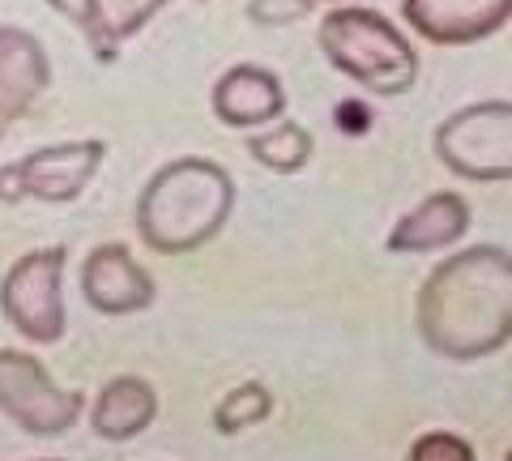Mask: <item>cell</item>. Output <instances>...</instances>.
I'll return each mask as SVG.
<instances>
[{"label":"cell","mask_w":512,"mask_h":461,"mask_svg":"<svg viewBox=\"0 0 512 461\" xmlns=\"http://www.w3.org/2000/svg\"><path fill=\"white\" fill-rule=\"evenodd\" d=\"M414 325L440 359L500 355L512 342V252L500 244L448 252L414 295Z\"/></svg>","instance_id":"cell-1"},{"label":"cell","mask_w":512,"mask_h":461,"mask_svg":"<svg viewBox=\"0 0 512 461\" xmlns=\"http://www.w3.org/2000/svg\"><path fill=\"white\" fill-rule=\"evenodd\" d=\"M235 210V180L214 158H171L137 197V235L163 257H188L227 227Z\"/></svg>","instance_id":"cell-2"},{"label":"cell","mask_w":512,"mask_h":461,"mask_svg":"<svg viewBox=\"0 0 512 461\" xmlns=\"http://www.w3.org/2000/svg\"><path fill=\"white\" fill-rule=\"evenodd\" d=\"M316 43L325 60L359 90L376 99H397L419 82V52L384 13L363 5L329 9L316 26Z\"/></svg>","instance_id":"cell-3"},{"label":"cell","mask_w":512,"mask_h":461,"mask_svg":"<svg viewBox=\"0 0 512 461\" xmlns=\"http://www.w3.org/2000/svg\"><path fill=\"white\" fill-rule=\"evenodd\" d=\"M444 171L474 184H512V99L466 103L431 133Z\"/></svg>","instance_id":"cell-4"},{"label":"cell","mask_w":512,"mask_h":461,"mask_svg":"<svg viewBox=\"0 0 512 461\" xmlns=\"http://www.w3.org/2000/svg\"><path fill=\"white\" fill-rule=\"evenodd\" d=\"M64 265L69 252L60 244L30 248L5 269L0 278V312L5 321L35 346H52L69 329V308H64Z\"/></svg>","instance_id":"cell-5"},{"label":"cell","mask_w":512,"mask_h":461,"mask_svg":"<svg viewBox=\"0 0 512 461\" xmlns=\"http://www.w3.org/2000/svg\"><path fill=\"white\" fill-rule=\"evenodd\" d=\"M107 158V141L82 137V141H52L22 154L18 163L0 167V201H47L64 205L77 201L90 188L94 171Z\"/></svg>","instance_id":"cell-6"},{"label":"cell","mask_w":512,"mask_h":461,"mask_svg":"<svg viewBox=\"0 0 512 461\" xmlns=\"http://www.w3.org/2000/svg\"><path fill=\"white\" fill-rule=\"evenodd\" d=\"M82 389L56 385L30 351H0V415L30 436H60L82 419Z\"/></svg>","instance_id":"cell-7"},{"label":"cell","mask_w":512,"mask_h":461,"mask_svg":"<svg viewBox=\"0 0 512 461\" xmlns=\"http://www.w3.org/2000/svg\"><path fill=\"white\" fill-rule=\"evenodd\" d=\"M402 18L423 43L474 47L512 22V0H402Z\"/></svg>","instance_id":"cell-8"},{"label":"cell","mask_w":512,"mask_h":461,"mask_svg":"<svg viewBox=\"0 0 512 461\" xmlns=\"http://www.w3.org/2000/svg\"><path fill=\"white\" fill-rule=\"evenodd\" d=\"M82 295L103 316H133L154 304V278L128 244H99L82 261Z\"/></svg>","instance_id":"cell-9"},{"label":"cell","mask_w":512,"mask_h":461,"mask_svg":"<svg viewBox=\"0 0 512 461\" xmlns=\"http://www.w3.org/2000/svg\"><path fill=\"white\" fill-rule=\"evenodd\" d=\"M52 86V60L39 35L22 26H0V137L22 124Z\"/></svg>","instance_id":"cell-10"},{"label":"cell","mask_w":512,"mask_h":461,"mask_svg":"<svg viewBox=\"0 0 512 461\" xmlns=\"http://www.w3.org/2000/svg\"><path fill=\"white\" fill-rule=\"evenodd\" d=\"M470 222H474L470 201L453 193V188H440V193H427L414 210H406L393 222L384 248L397 252V257H410V252H444V248L466 240Z\"/></svg>","instance_id":"cell-11"},{"label":"cell","mask_w":512,"mask_h":461,"mask_svg":"<svg viewBox=\"0 0 512 461\" xmlns=\"http://www.w3.org/2000/svg\"><path fill=\"white\" fill-rule=\"evenodd\" d=\"M210 107L227 129H261V124L282 120L286 90L274 69L265 65H231L210 90Z\"/></svg>","instance_id":"cell-12"},{"label":"cell","mask_w":512,"mask_h":461,"mask_svg":"<svg viewBox=\"0 0 512 461\" xmlns=\"http://www.w3.org/2000/svg\"><path fill=\"white\" fill-rule=\"evenodd\" d=\"M154 415H158V393H154L150 380L116 376V380H107L99 397H94L90 427H94V436L120 444V440H133V436L146 432L154 423Z\"/></svg>","instance_id":"cell-13"},{"label":"cell","mask_w":512,"mask_h":461,"mask_svg":"<svg viewBox=\"0 0 512 461\" xmlns=\"http://www.w3.org/2000/svg\"><path fill=\"white\" fill-rule=\"evenodd\" d=\"M163 9H167V0H86L77 26H82L94 60L111 65L120 56V47L133 35H141Z\"/></svg>","instance_id":"cell-14"},{"label":"cell","mask_w":512,"mask_h":461,"mask_svg":"<svg viewBox=\"0 0 512 461\" xmlns=\"http://www.w3.org/2000/svg\"><path fill=\"white\" fill-rule=\"evenodd\" d=\"M248 154L265 171H274V176H295V171H303V167L312 163L316 141H312V133L303 129V124L274 120L265 133H252L248 137Z\"/></svg>","instance_id":"cell-15"},{"label":"cell","mask_w":512,"mask_h":461,"mask_svg":"<svg viewBox=\"0 0 512 461\" xmlns=\"http://www.w3.org/2000/svg\"><path fill=\"white\" fill-rule=\"evenodd\" d=\"M269 415H274V393H269L261 380H244V385H235L218 397L214 427L222 436H239V432H248V427L265 423Z\"/></svg>","instance_id":"cell-16"},{"label":"cell","mask_w":512,"mask_h":461,"mask_svg":"<svg viewBox=\"0 0 512 461\" xmlns=\"http://www.w3.org/2000/svg\"><path fill=\"white\" fill-rule=\"evenodd\" d=\"M406 461H478L474 444L457 432H423L419 440L410 444Z\"/></svg>","instance_id":"cell-17"},{"label":"cell","mask_w":512,"mask_h":461,"mask_svg":"<svg viewBox=\"0 0 512 461\" xmlns=\"http://www.w3.org/2000/svg\"><path fill=\"white\" fill-rule=\"evenodd\" d=\"M312 9V0H248V18L256 26H291L308 18Z\"/></svg>","instance_id":"cell-18"},{"label":"cell","mask_w":512,"mask_h":461,"mask_svg":"<svg viewBox=\"0 0 512 461\" xmlns=\"http://www.w3.org/2000/svg\"><path fill=\"white\" fill-rule=\"evenodd\" d=\"M333 124H338L342 133H367L372 129V111H367L363 103H355V99H346V103L333 107Z\"/></svg>","instance_id":"cell-19"},{"label":"cell","mask_w":512,"mask_h":461,"mask_svg":"<svg viewBox=\"0 0 512 461\" xmlns=\"http://www.w3.org/2000/svg\"><path fill=\"white\" fill-rule=\"evenodd\" d=\"M47 5H52L56 13H60V18H82V9H86V0H47Z\"/></svg>","instance_id":"cell-20"},{"label":"cell","mask_w":512,"mask_h":461,"mask_svg":"<svg viewBox=\"0 0 512 461\" xmlns=\"http://www.w3.org/2000/svg\"><path fill=\"white\" fill-rule=\"evenodd\" d=\"M312 5L320 9V5H346V0H312Z\"/></svg>","instance_id":"cell-21"},{"label":"cell","mask_w":512,"mask_h":461,"mask_svg":"<svg viewBox=\"0 0 512 461\" xmlns=\"http://www.w3.org/2000/svg\"><path fill=\"white\" fill-rule=\"evenodd\" d=\"M504 461H512V449H508V453H504Z\"/></svg>","instance_id":"cell-22"}]
</instances>
